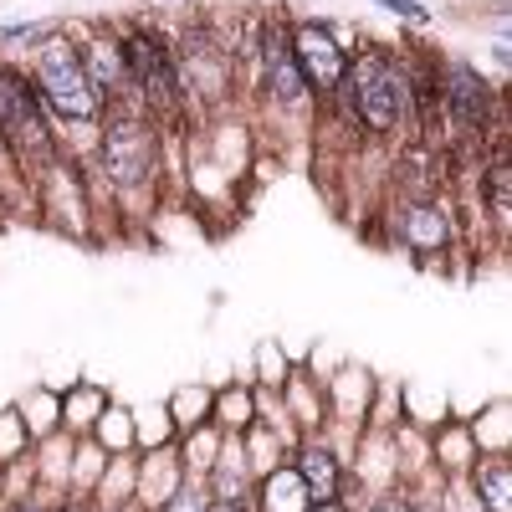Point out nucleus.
I'll use <instances>...</instances> for the list:
<instances>
[{
    "label": "nucleus",
    "instance_id": "f257e3e1",
    "mask_svg": "<svg viewBox=\"0 0 512 512\" xmlns=\"http://www.w3.org/2000/svg\"><path fill=\"white\" fill-rule=\"evenodd\" d=\"M344 88L359 108V118L369 128H379V134H395V128L405 123V108H410V82L400 72L395 57H384V52H364L349 77H344Z\"/></svg>",
    "mask_w": 512,
    "mask_h": 512
},
{
    "label": "nucleus",
    "instance_id": "f03ea898",
    "mask_svg": "<svg viewBox=\"0 0 512 512\" xmlns=\"http://www.w3.org/2000/svg\"><path fill=\"white\" fill-rule=\"evenodd\" d=\"M36 93H41V103L57 108L72 123H88L103 108L88 72H82V52L67 47V41H47V47H41V57H36Z\"/></svg>",
    "mask_w": 512,
    "mask_h": 512
},
{
    "label": "nucleus",
    "instance_id": "7ed1b4c3",
    "mask_svg": "<svg viewBox=\"0 0 512 512\" xmlns=\"http://www.w3.org/2000/svg\"><path fill=\"white\" fill-rule=\"evenodd\" d=\"M287 47H292V62H297V72H303L308 88H318V93H338V88H344L349 57L338 52V41L328 36V26H318V21H297Z\"/></svg>",
    "mask_w": 512,
    "mask_h": 512
},
{
    "label": "nucleus",
    "instance_id": "20e7f679",
    "mask_svg": "<svg viewBox=\"0 0 512 512\" xmlns=\"http://www.w3.org/2000/svg\"><path fill=\"white\" fill-rule=\"evenodd\" d=\"M0 134L21 144L26 154H47V118H41V93H31V82L16 77L11 67H0Z\"/></svg>",
    "mask_w": 512,
    "mask_h": 512
},
{
    "label": "nucleus",
    "instance_id": "39448f33",
    "mask_svg": "<svg viewBox=\"0 0 512 512\" xmlns=\"http://www.w3.org/2000/svg\"><path fill=\"white\" fill-rule=\"evenodd\" d=\"M103 159H108L113 185L139 190L154 175V134L139 118H113L108 134H103Z\"/></svg>",
    "mask_w": 512,
    "mask_h": 512
},
{
    "label": "nucleus",
    "instance_id": "423d86ee",
    "mask_svg": "<svg viewBox=\"0 0 512 512\" xmlns=\"http://www.w3.org/2000/svg\"><path fill=\"white\" fill-rule=\"evenodd\" d=\"M118 57H123V72L134 77L149 98L164 103V98H175V93H180V67H175V57H169L154 36H144V31L123 36Z\"/></svg>",
    "mask_w": 512,
    "mask_h": 512
},
{
    "label": "nucleus",
    "instance_id": "0eeeda50",
    "mask_svg": "<svg viewBox=\"0 0 512 512\" xmlns=\"http://www.w3.org/2000/svg\"><path fill=\"white\" fill-rule=\"evenodd\" d=\"M446 103L456 113L461 128H477L487 123V108H492V93H487V82L472 62H446Z\"/></svg>",
    "mask_w": 512,
    "mask_h": 512
},
{
    "label": "nucleus",
    "instance_id": "6e6552de",
    "mask_svg": "<svg viewBox=\"0 0 512 512\" xmlns=\"http://www.w3.org/2000/svg\"><path fill=\"white\" fill-rule=\"evenodd\" d=\"M262 67H267V88H272L282 103H297V98L308 93L303 72H297V62H292L287 36H267V41H262Z\"/></svg>",
    "mask_w": 512,
    "mask_h": 512
},
{
    "label": "nucleus",
    "instance_id": "1a4fd4ad",
    "mask_svg": "<svg viewBox=\"0 0 512 512\" xmlns=\"http://www.w3.org/2000/svg\"><path fill=\"white\" fill-rule=\"evenodd\" d=\"M82 72H88L98 103H103V98H113V93H118V82H123V57H118V47H103V41L82 47Z\"/></svg>",
    "mask_w": 512,
    "mask_h": 512
},
{
    "label": "nucleus",
    "instance_id": "9d476101",
    "mask_svg": "<svg viewBox=\"0 0 512 512\" xmlns=\"http://www.w3.org/2000/svg\"><path fill=\"white\" fill-rule=\"evenodd\" d=\"M297 482H303L308 492H318V502H333V492H338V466H333V456H328L323 446H308L303 461H297Z\"/></svg>",
    "mask_w": 512,
    "mask_h": 512
},
{
    "label": "nucleus",
    "instance_id": "9b49d317",
    "mask_svg": "<svg viewBox=\"0 0 512 512\" xmlns=\"http://www.w3.org/2000/svg\"><path fill=\"white\" fill-rule=\"evenodd\" d=\"M405 241L415 251H436L446 241V221L436 216V210H410V221H405Z\"/></svg>",
    "mask_w": 512,
    "mask_h": 512
},
{
    "label": "nucleus",
    "instance_id": "f8f14e48",
    "mask_svg": "<svg viewBox=\"0 0 512 512\" xmlns=\"http://www.w3.org/2000/svg\"><path fill=\"white\" fill-rule=\"evenodd\" d=\"M477 487H482V497H487L492 512H507V502H512V472H507V461L482 466V472H477Z\"/></svg>",
    "mask_w": 512,
    "mask_h": 512
},
{
    "label": "nucleus",
    "instance_id": "ddd939ff",
    "mask_svg": "<svg viewBox=\"0 0 512 512\" xmlns=\"http://www.w3.org/2000/svg\"><path fill=\"white\" fill-rule=\"evenodd\" d=\"M308 487L297 482V472H282L267 482V512H297V497H303Z\"/></svg>",
    "mask_w": 512,
    "mask_h": 512
},
{
    "label": "nucleus",
    "instance_id": "4468645a",
    "mask_svg": "<svg viewBox=\"0 0 512 512\" xmlns=\"http://www.w3.org/2000/svg\"><path fill=\"white\" fill-rule=\"evenodd\" d=\"M507 185H512V169L497 159L487 169V195H492V216H507Z\"/></svg>",
    "mask_w": 512,
    "mask_h": 512
},
{
    "label": "nucleus",
    "instance_id": "2eb2a0df",
    "mask_svg": "<svg viewBox=\"0 0 512 512\" xmlns=\"http://www.w3.org/2000/svg\"><path fill=\"white\" fill-rule=\"evenodd\" d=\"M57 36V21H16V26H0V41H52Z\"/></svg>",
    "mask_w": 512,
    "mask_h": 512
},
{
    "label": "nucleus",
    "instance_id": "dca6fc26",
    "mask_svg": "<svg viewBox=\"0 0 512 512\" xmlns=\"http://www.w3.org/2000/svg\"><path fill=\"white\" fill-rule=\"evenodd\" d=\"M384 11H395V16H405V21H431V11L420 6V0H379Z\"/></svg>",
    "mask_w": 512,
    "mask_h": 512
},
{
    "label": "nucleus",
    "instance_id": "f3484780",
    "mask_svg": "<svg viewBox=\"0 0 512 512\" xmlns=\"http://www.w3.org/2000/svg\"><path fill=\"white\" fill-rule=\"evenodd\" d=\"M205 512H241V507H236V502H210Z\"/></svg>",
    "mask_w": 512,
    "mask_h": 512
},
{
    "label": "nucleus",
    "instance_id": "a211bd4d",
    "mask_svg": "<svg viewBox=\"0 0 512 512\" xmlns=\"http://www.w3.org/2000/svg\"><path fill=\"white\" fill-rule=\"evenodd\" d=\"M379 512H410V507H405V502H384Z\"/></svg>",
    "mask_w": 512,
    "mask_h": 512
},
{
    "label": "nucleus",
    "instance_id": "6ab92c4d",
    "mask_svg": "<svg viewBox=\"0 0 512 512\" xmlns=\"http://www.w3.org/2000/svg\"><path fill=\"white\" fill-rule=\"evenodd\" d=\"M318 512H344V507H338V502H318Z\"/></svg>",
    "mask_w": 512,
    "mask_h": 512
},
{
    "label": "nucleus",
    "instance_id": "aec40b11",
    "mask_svg": "<svg viewBox=\"0 0 512 512\" xmlns=\"http://www.w3.org/2000/svg\"><path fill=\"white\" fill-rule=\"evenodd\" d=\"M16 512H41V507H36V502H21V507H16Z\"/></svg>",
    "mask_w": 512,
    "mask_h": 512
},
{
    "label": "nucleus",
    "instance_id": "412c9836",
    "mask_svg": "<svg viewBox=\"0 0 512 512\" xmlns=\"http://www.w3.org/2000/svg\"><path fill=\"white\" fill-rule=\"evenodd\" d=\"M67 512H82V507H67Z\"/></svg>",
    "mask_w": 512,
    "mask_h": 512
}]
</instances>
